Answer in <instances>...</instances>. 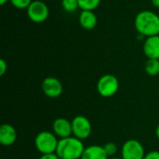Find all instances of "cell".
Wrapping results in <instances>:
<instances>
[{
	"label": "cell",
	"mask_w": 159,
	"mask_h": 159,
	"mask_svg": "<svg viewBox=\"0 0 159 159\" xmlns=\"http://www.w3.org/2000/svg\"><path fill=\"white\" fill-rule=\"evenodd\" d=\"M11 5L19 9H27L33 2L32 0H9Z\"/></svg>",
	"instance_id": "obj_17"
},
{
	"label": "cell",
	"mask_w": 159,
	"mask_h": 159,
	"mask_svg": "<svg viewBox=\"0 0 159 159\" xmlns=\"http://www.w3.org/2000/svg\"><path fill=\"white\" fill-rule=\"evenodd\" d=\"M79 8L82 10H91L93 11L97 8L101 3V0H77Z\"/></svg>",
	"instance_id": "obj_15"
},
{
	"label": "cell",
	"mask_w": 159,
	"mask_h": 159,
	"mask_svg": "<svg viewBox=\"0 0 159 159\" xmlns=\"http://www.w3.org/2000/svg\"><path fill=\"white\" fill-rule=\"evenodd\" d=\"M26 10H27L28 18L33 22L35 23H41L45 21L49 14L48 6L43 1L40 0L33 1Z\"/></svg>",
	"instance_id": "obj_5"
},
{
	"label": "cell",
	"mask_w": 159,
	"mask_h": 159,
	"mask_svg": "<svg viewBox=\"0 0 159 159\" xmlns=\"http://www.w3.org/2000/svg\"><path fill=\"white\" fill-rule=\"evenodd\" d=\"M17 140V131L9 124H4L0 128V143L3 146H11Z\"/></svg>",
	"instance_id": "obj_10"
},
{
	"label": "cell",
	"mask_w": 159,
	"mask_h": 159,
	"mask_svg": "<svg viewBox=\"0 0 159 159\" xmlns=\"http://www.w3.org/2000/svg\"><path fill=\"white\" fill-rule=\"evenodd\" d=\"M61 6L63 9L67 12H73L79 7L77 0H62Z\"/></svg>",
	"instance_id": "obj_16"
},
{
	"label": "cell",
	"mask_w": 159,
	"mask_h": 159,
	"mask_svg": "<svg viewBox=\"0 0 159 159\" xmlns=\"http://www.w3.org/2000/svg\"><path fill=\"white\" fill-rule=\"evenodd\" d=\"M143 159H159L158 151H151L147 155H145Z\"/></svg>",
	"instance_id": "obj_19"
},
{
	"label": "cell",
	"mask_w": 159,
	"mask_h": 159,
	"mask_svg": "<svg viewBox=\"0 0 159 159\" xmlns=\"http://www.w3.org/2000/svg\"><path fill=\"white\" fill-rule=\"evenodd\" d=\"M108 157L103 146L90 145L85 148L81 159H108Z\"/></svg>",
	"instance_id": "obj_12"
},
{
	"label": "cell",
	"mask_w": 159,
	"mask_h": 159,
	"mask_svg": "<svg viewBox=\"0 0 159 159\" xmlns=\"http://www.w3.org/2000/svg\"><path fill=\"white\" fill-rule=\"evenodd\" d=\"M152 1V4L156 7H158L159 8V0H151Z\"/></svg>",
	"instance_id": "obj_22"
},
{
	"label": "cell",
	"mask_w": 159,
	"mask_h": 159,
	"mask_svg": "<svg viewBox=\"0 0 159 159\" xmlns=\"http://www.w3.org/2000/svg\"><path fill=\"white\" fill-rule=\"evenodd\" d=\"M119 89V82L118 79L110 74L102 75L98 83H97V89L101 96L109 98L114 96Z\"/></svg>",
	"instance_id": "obj_4"
},
{
	"label": "cell",
	"mask_w": 159,
	"mask_h": 159,
	"mask_svg": "<svg viewBox=\"0 0 159 159\" xmlns=\"http://www.w3.org/2000/svg\"><path fill=\"white\" fill-rule=\"evenodd\" d=\"M110 159H123V158H117V157H112V158Z\"/></svg>",
	"instance_id": "obj_25"
},
{
	"label": "cell",
	"mask_w": 159,
	"mask_h": 159,
	"mask_svg": "<svg viewBox=\"0 0 159 159\" xmlns=\"http://www.w3.org/2000/svg\"><path fill=\"white\" fill-rule=\"evenodd\" d=\"M42 90L44 94L51 99L58 98L62 93V85L59 79L56 77H47L42 82Z\"/></svg>",
	"instance_id": "obj_8"
},
{
	"label": "cell",
	"mask_w": 159,
	"mask_h": 159,
	"mask_svg": "<svg viewBox=\"0 0 159 159\" xmlns=\"http://www.w3.org/2000/svg\"><path fill=\"white\" fill-rule=\"evenodd\" d=\"M85 151L81 140L75 137L60 139L56 154L60 159H80Z\"/></svg>",
	"instance_id": "obj_2"
},
{
	"label": "cell",
	"mask_w": 159,
	"mask_h": 159,
	"mask_svg": "<svg viewBox=\"0 0 159 159\" xmlns=\"http://www.w3.org/2000/svg\"><path fill=\"white\" fill-rule=\"evenodd\" d=\"M52 129H53L55 135L59 137L60 139L71 137V135L73 134L72 122H70L69 120L63 117L55 119L52 124Z\"/></svg>",
	"instance_id": "obj_9"
},
{
	"label": "cell",
	"mask_w": 159,
	"mask_h": 159,
	"mask_svg": "<svg viewBox=\"0 0 159 159\" xmlns=\"http://www.w3.org/2000/svg\"><path fill=\"white\" fill-rule=\"evenodd\" d=\"M58 143L59 141L56 135L49 131H41L34 139L35 148L42 155L56 153Z\"/></svg>",
	"instance_id": "obj_3"
},
{
	"label": "cell",
	"mask_w": 159,
	"mask_h": 159,
	"mask_svg": "<svg viewBox=\"0 0 159 159\" xmlns=\"http://www.w3.org/2000/svg\"><path fill=\"white\" fill-rule=\"evenodd\" d=\"M72 130L73 135L75 138L81 141L86 140L91 134V123L87 117L83 116H77L72 120Z\"/></svg>",
	"instance_id": "obj_6"
},
{
	"label": "cell",
	"mask_w": 159,
	"mask_h": 159,
	"mask_svg": "<svg viewBox=\"0 0 159 159\" xmlns=\"http://www.w3.org/2000/svg\"><path fill=\"white\" fill-rule=\"evenodd\" d=\"M7 70V64L5 61V60L1 59L0 60V75H4Z\"/></svg>",
	"instance_id": "obj_20"
},
{
	"label": "cell",
	"mask_w": 159,
	"mask_h": 159,
	"mask_svg": "<svg viewBox=\"0 0 159 159\" xmlns=\"http://www.w3.org/2000/svg\"><path fill=\"white\" fill-rule=\"evenodd\" d=\"M103 147L108 157H113L117 152V146L115 143H108Z\"/></svg>",
	"instance_id": "obj_18"
},
{
	"label": "cell",
	"mask_w": 159,
	"mask_h": 159,
	"mask_svg": "<svg viewBox=\"0 0 159 159\" xmlns=\"http://www.w3.org/2000/svg\"><path fill=\"white\" fill-rule=\"evenodd\" d=\"M40 159H60L58 155L56 153H51V154H45L42 155Z\"/></svg>",
	"instance_id": "obj_21"
},
{
	"label": "cell",
	"mask_w": 159,
	"mask_h": 159,
	"mask_svg": "<svg viewBox=\"0 0 159 159\" xmlns=\"http://www.w3.org/2000/svg\"><path fill=\"white\" fill-rule=\"evenodd\" d=\"M143 52L148 59L159 60V34L146 38L143 44Z\"/></svg>",
	"instance_id": "obj_11"
},
{
	"label": "cell",
	"mask_w": 159,
	"mask_h": 159,
	"mask_svg": "<svg viewBox=\"0 0 159 159\" xmlns=\"http://www.w3.org/2000/svg\"><path fill=\"white\" fill-rule=\"evenodd\" d=\"M79 23L86 30H92L97 25V16L91 10H82L79 15Z\"/></svg>",
	"instance_id": "obj_13"
},
{
	"label": "cell",
	"mask_w": 159,
	"mask_h": 159,
	"mask_svg": "<svg viewBox=\"0 0 159 159\" xmlns=\"http://www.w3.org/2000/svg\"><path fill=\"white\" fill-rule=\"evenodd\" d=\"M145 72L151 76H156L159 75V60L148 59L145 63Z\"/></svg>",
	"instance_id": "obj_14"
},
{
	"label": "cell",
	"mask_w": 159,
	"mask_h": 159,
	"mask_svg": "<svg viewBox=\"0 0 159 159\" xmlns=\"http://www.w3.org/2000/svg\"><path fill=\"white\" fill-rule=\"evenodd\" d=\"M156 134H157V137L159 139V125L157 127V129H156Z\"/></svg>",
	"instance_id": "obj_23"
},
{
	"label": "cell",
	"mask_w": 159,
	"mask_h": 159,
	"mask_svg": "<svg viewBox=\"0 0 159 159\" xmlns=\"http://www.w3.org/2000/svg\"><path fill=\"white\" fill-rule=\"evenodd\" d=\"M134 25L138 33L143 36L159 34V16L150 10H143L136 15Z\"/></svg>",
	"instance_id": "obj_1"
},
{
	"label": "cell",
	"mask_w": 159,
	"mask_h": 159,
	"mask_svg": "<svg viewBox=\"0 0 159 159\" xmlns=\"http://www.w3.org/2000/svg\"><path fill=\"white\" fill-rule=\"evenodd\" d=\"M7 1H9V0H0V4L3 6V5H5Z\"/></svg>",
	"instance_id": "obj_24"
},
{
	"label": "cell",
	"mask_w": 159,
	"mask_h": 159,
	"mask_svg": "<svg viewBox=\"0 0 159 159\" xmlns=\"http://www.w3.org/2000/svg\"><path fill=\"white\" fill-rule=\"evenodd\" d=\"M144 148L143 144L136 140H129L122 146L123 159H143Z\"/></svg>",
	"instance_id": "obj_7"
}]
</instances>
